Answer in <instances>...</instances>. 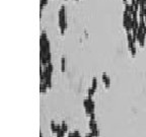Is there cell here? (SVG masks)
Segmentation results:
<instances>
[{
  "label": "cell",
  "instance_id": "cell-16",
  "mask_svg": "<svg viewBox=\"0 0 146 137\" xmlns=\"http://www.w3.org/2000/svg\"><path fill=\"white\" fill-rule=\"evenodd\" d=\"M55 128H56V124H55L54 121H52V122H51V130H52V132H54Z\"/></svg>",
  "mask_w": 146,
  "mask_h": 137
},
{
  "label": "cell",
  "instance_id": "cell-5",
  "mask_svg": "<svg viewBox=\"0 0 146 137\" xmlns=\"http://www.w3.org/2000/svg\"><path fill=\"white\" fill-rule=\"evenodd\" d=\"M44 69H46V70H48L50 73H52L53 72V69H54V67H53V64L50 62V63H48L47 65L46 66H44Z\"/></svg>",
  "mask_w": 146,
  "mask_h": 137
},
{
  "label": "cell",
  "instance_id": "cell-1",
  "mask_svg": "<svg viewBox=\"0 0 146 137\" xmlns=\"http://www.w3.org/2000/svg\"><path fill=\"white\" fill-rule=\"evenodd\" d=\"M59 16V26H60L61 34H64L66 27H67V20H66V11H65V6L62 5L60 10L58 12Z\"/></svg>",
  "mask_w": 146,
  "mask_h": 137
},
{
  "label": "cell",
  "instance_id": "cell-9",
  "mask_svg": "<svg viewBox=\"0 0 146 137\" xmlns=\"http://www.w3.org/2000/svg\"><path fill=\"white\" fill-rule=\"evenodd\" d=\"M91 87H92L93 89H97V80L95 77L92 78V84H91Z\"/></svg>",
  "mask_w": 146,
  "mask_h": 137
},
{
  "label": "cell",
  "instance_id": "cell-14",
  "mask_svg": "<svg viewBox=\"0 0 146 137\" xmlns=\"http://www.w3.org/2000/svg\"><path fill=\"white\" fill-rule=\"evenodd\" d=\"M129 50H130V52H131V54L133 55V56H134V55L136 54V46H135V45H134L132 48H130Z\"/></svg>",
  "mask_w": 146,
  "mask_h": 137
},
{
  "label": "cell",
  "instance_id": "cell-3",
  "mask_svg": "<svg viewBox=\"0 0 146 137\" xmlns=\"http://www.w3.org/2000/svg\"><path fill=\"white\" fill-rule=\"evenodd\" d=\"M134 5L133 4H129L128 2H126V4H125V10H127L129 13H132L134 11Z\"/></svg>",
  "mask_w": 146,
  "mask_h": 137
},
{
  "label": "cell",
  "instance_id": "cell-11",
  "mask_svg": "<svg viewBox=\"0 0 146 137\" xmlns=\"http://www.w3.org/2000/svg\"><path fill=\"white\" fill-rule=\"evenodd\" d=\"M94 91H95V89H93L92 87H89V88H88V91H87V93H88V97H89V98H91V97H92V94L94 93Z\"/></svg>",
  "mask_w": 146,
  "mask_h": 137
},
{
  "label": "cell",
  "instance_id": "cell-15",
  "mask_svg": "<svg viewBox=\"0 0 146 137\" xmlns=\"http://www.w3.org/2000/svg\"><path fill=\"white\" fill-rule=\"evenodd\" d=\"M64 135H65V132H64L63 130H60L57 133V137H64Z\"/></svg>",
  "mask_w": 146,
  "mask_h": 137
},
{
  "label": "cell",
  "instance_id": "cell-13",
  "mask_svg": "<svg viewBox=\"0 0 146 137\" xmlns=\"http://www.w3.org/2000/svg\"><path fill=\"white\" fill-rule=\"evenodd\" d=\"M91 133H92V136L93 137H97L99 135V131L97 129H95V130H91Z\"/></svg>",
  "mask_w": 146,
  "mask_h": 137
},
{
  "label": "cell",
  "instance_id": "cell-4",
  "mask_svg": "<svg viewBox=\"0 0 146 137\" xmlns=\"http://www.w3.org/2000/svg\"><path fill=\"white\" fill-rule=\"evenodd\" d=\"M47 88H48V86L46 85L45 82H41V84H40V91L41 93H45L46 91H47Z\"/></svg>",
  "mask_w": 146,
  "mask_h": 137
},
{
  "label": "cell",
  "instance_id": "cell-12",
  "mask_svg": "<svg viewBox=\"0 0 146 137\" xmlns=\"http://www.w3.org/2000/svg\"><path fill=\"white\" fill-rule=\"evenodd\" d=\"M46 60L48 63L51 62V52H47L46 53Z\"/></svg>",
  "mask_w": 146,
  "mask_h": 137
},
{
  "label": "cell",
  "instance_id": "cell-2",
  "mask_svg": "<svg viewBox=\"0 0 146 137\" xmlns=\"http://www.w3.org/2000/svg\"><path fill=\"white\" fill-rule=\"evenodd\" d=\"M102 78H103V81L104 85H106V87H110V85H111V79H110V77L106 74V73H103Z\"/></svg>",
  "mask_w": 146,
  "mask_h": 137
},
{
  "label": "cell",
  "instance_id": "cell-8",
  "mask_svg": "<svg viewBox=\"0 0 146 137\" xmlns=\"http://www.w3.org/2000/svg\"><path fill=\"white\" fill-rule=\"evenodd\" d=\"M95 124H97V122H95V119H89L88 126H89V129H90V130L94 127V125H95Z\"/></svg>",
  "mask_w": 146,
  "mask_h": 137
},
{
  "label": "cell",
  "instance_id": "cell-18",
  "mask_svg": "<svg viewBox=\"0 0 146 137\" xmlns=\"http://www.w3.org/2000/svg\"><path fill=\"white\" fill-rule=\"evenodd\" d=\"M85 137H93V136H92V133L90 132L89 134H86V136H85Z\"/></svg>",
  "mask_w": 146,
  "mask_h": 137
},
{
  "label": "cell",
  "instance_id": "cell-17",
  "mask_svg": "<svg viewBox=\"0 0 146 137\" xmlns=\"http://www.w3.org/2000/svg\"><path fill=\"white\" fill-rule=\"evenodd\" d=\"M74 135H75V137H80L79 132H78V131H74Z\"/></svg>",
  "mask_w": 146,
  "mask_h": 137
},
{
  "label": "cell",
  "instance_id": "cell-6",
  "mask_svg": "<svg viewBox=\"0 0 146 137\" xmlns=\"http://www.w3.org/2000/svg\"><path fill=\"white\" fill-rule=\"evenodd\" d=\"M48 3V0H41V3H40V8H41V11H40V15H42V10L44 6L46 5V4Z\"/></svg>",
  "mask_w": 146,
  "mask_h": 137
},
{
  "label": "cell",
  "instance_id": "cell-7",
  "mask_svg": "<svg viewBox=\"0 0 146 137\" xmlns=\"http://www.w3.org/2000/svg\"><path fill=\"white\" fill-rule=\"evenodd\" d=\"M65 64H66L65 57H62V58H61V71H62V72L65 71Z\"/></svg>",
  "mask_w": 146,
  "mask_h": 137
},
{
  "label": "cell",
  "instance_id": "cell-10",
  "mask_svg": "<svg viewBox=\"0 0 146 137\" xmlns=\"http://www.w3.org/2000/svg\"><path fill=\"white\" fill-rule=\"evenodd\" d=\"M61 127H62V130H63L64 132H65V133H66V132L68 131V126L66 125V123H65V122H62Z\"/></svg>",
  "mask_w": 146,
  "mask_h": 137
}]
</instances>
